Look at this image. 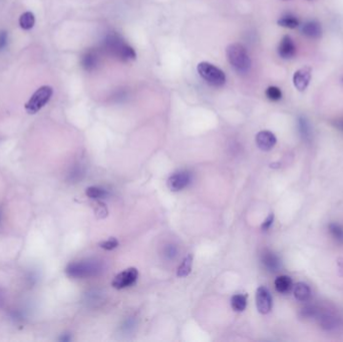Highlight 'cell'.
Instances as JSON below:
<instances>
[{
    "mask_svg": "<svg viewBox=\"0 0 343 342\" xmlns=\"http://www.w3.org/2000/svg\"><path fill=\"white\" fill-rule=\"evenodd\" d=\"M104 47L107 52L122 62H130L136 60V51L129 45L117 33H111L107 36L104 42Z\"/></svg>",
    "mask_w": 343,
    "mask_h": 342,
    "instance_id": "obj_1",
    "label": "cell"
},
{
    "mask_svg": "<svg viewBox=\"0 0 343 342\" xmlns=\"http://www.w3.org/2000/svg\"><path fill=\"white\" fill-rule=\"evenodd\" d=\"M227 59L239 73H247L251 68V60L246 48L240 43H232L226 49Z\"/></svg>",
    "mask_w": 343,
    "mask_h": 342,
    "instance_id": "obj_2",
    "label": "cell"
},
{
    "mask_svg": "<svg viewBox=\"0 0 343 342\" xmlns=\"http://www.w3.org/2000/svg\"><path fill=\"white\" fill-rule=\"evenodd\" d=\"M197 70L200 77L210 86L220 87L226 83V75L224 71L212 64L207 62L200 63L197 66Z\"/></svg>",
    "mask_w": 343,
    "mask_h": 342,
    "instance_id": "obj_3",
    "label": "cell"
},
{
    "mask_svg": "<svg viewBox=\"0 0 343 342\" xmlns=\"http://www.w3.org/2000/svg\"><path fill=\"white\" fill-rule=\"evenodd\" d=\"M53 89L51 86H43L38 88L25 104V110L29 115H35L40 111L51 99Z\"/></svg>",
    "mask_w": 343,
    "mask_h": 342,
    "instance_id": "obj_4",
    "label": "cell"
},
{
    "mask_svg": "<svg viewBox=\"0 0 343 342\" xmlns=\"http://www.w3.org/2000/svg\"><path fill=\"white\" fill-rule=\"evenodd\" d=\"M98 268L89 262H72L67 265L65 273L72 279H83L94 275Z\"/></svg>",
    "mask_w": 343,
    "mask_h": 342,
    "instance_id": "obj_5",
    "label": "cell"
},
{
    "mask_svg": "<svg viewBox=\"0 0 343 342\" xmlns=\"http://www.w3.org/2000/svg\"><path fill=\"white\" fill-rule=\"evenodd\" d=\"M139 277V271L135 267L128 268L119 273L112 280V287L116 289H124L131 286Z\"/></svg>",
    "mask_w": 343,
    "mask_h": 342,
    "instance_id": "obj_6",
    "label": "cell"
},
{
    "mask_svg": "<svg viewBox=\"0 0 343 342\" xmlns=\"http://www.w3.org/2000/svg\"><path fill=\"white\" fill-rule=\"evenodd\" d=\"M272 296L269 290L260 286L256 291V306L261 314L269 313L272 309Z\"/></svg>",
    "mask_w": 343,
    "mask_h": 342,
    "instance_id": "obj_7",
    "label": "cell"
},
{
    "mask_svg": "<svg viewBox=\"0 0 343 342\" xmlns=\"http://www.w3.org/2000/svg\"><path fill=\"white\" fill-rule=\"evenodd\" d=\"M190 181L191 176L188 172H179L169 178L167 185L172 192H179L189 185Z\"/></svg>",
    "mask_w": 343,
    "mask_h": 342,
    "instance_id": "obj_8",
    "label": "cell"
},
{
    "mask_svg": "<svg viewBox=\"0 0 343 342\" xmlns=\"http://www.w3.org/2000/svg\"><path fill=\"white\" fill-rule=\"evenodd\" d=\"M277 143V139L275 135L270 130H261L256 136V144L257 147L264 150L268 151L272 150Z\"/></svg>",
    "mask_w": 343,
    "mask_h": 342,
    "instance_id": "obj_9",
    "label": "cell"
},
{
    "mask_svg": "<svg viewBox=\"0 0 343 342\" xmlns=\"http://www.w3.org/2000/svg\"><path fill=\"white\" fill-rule=\"evenodd\" d=\"M310 80H311V68L308 66L302 67L299 70H297L294 73V77H293L294 86L300 91L306 89V87L310 83Z\"/></svg>",
    "mask_w": 343,
    "mask_h": 342,
    "instance_id": "obj_10",
    "label": "cell"
},
{
    "mask_svg": "<svg viewBox=\"0 0 343 342\" xmlns=\"http://www.w3.org/2000/svg\"><path fill=\"white\" fill-rule=\"evenodd\" d=\"M295 52H296V47L292 39L288 35H285L279 43L278 54L284 60H289L293 58Z\"/></svg>",
    "mask_w": 343,
    "mask_h": 342,
    "instance_id": "obj_11",
    "label": "cell"
},
{
    "mask_svg": "<svg viewBox=\"0 0 343 342\" xmlns=\"http://www.w3.org/2000/svg\"><path fill=\"white\" fill-rule=\"evenodd\" d=\"M100 62L99 52L95 49L87 50L82 58V65L87 71H92L98 66Z\"/></svg>",
    "mask_w": 343,
    "mask_h": 342,
    "instance_id": "obj_12",
    "label": "cell"
},
{
    "mask_svg": "<svg viewBox=\"0 0 343 342\" xmlns=\"http://www.w3.org/2000/svg\"><path fill=\"white\" fill-rule=\"evenodd\" d=\"M274 285H275V289L277 290V292L282 293V294L290 292L292 287H293L292 279L289 276H286V275L278 276L275 279Z\"/></svg>",
    "mask_w": 343,
    "mask_h": 342,
    "instance_id": "obj_13",
    "label": "cell"
},
{
    "mask_svg": "<svg viewBox=\"0 0 343 342\" xmlns=\"http://www.w3.org/2000/svg\"><path fill=\"white\" fill-rule=\"evenodd\" d=\"M302 33L310 37V39H319L322 35V29L318 22L316 21H308L302 26Z\"/></svg>",
    "mask_w": 343,
    "mask_h": 342,
    "instance_id": "obj_14",
    "label": "cell"
},
{
    "mask_svg": "<svg viewBox=\"0 0 343 342\" xmlns=\"http://www.w3.org/2000/svg\"><path fill=\"white\" fill-rule=\"evenodd\" d=\"M311 296V290L304 282H298L294 287V297L299 301H306Z\"/></svg>",
    "mask_w": 343,
    "mask_h": 342,
    "instance_id": "obj_15",
    "label": "cell"
},
{
    "mask_svg": "<svg viewBox=\"0 0 343 342\" xmlns=\"http://www.w3.org/2000/svg\"><path fill=\"white\" fill-rule=\"evenodd\" d=\"M247 306V295L235 294L231 298V307L236 312H243Z\"/></svg>",
    "mask_w": 343,
    "mask_h": 342,
    "instance_id": "obj_16",
    "label": "cell"
},
{
    "mask_svg": "<svg viewBox=\"0 0 343 342\" xmlns=\"http://www.w3.org/2000/svg\"><path fill=\"white\" fill-rule=\"evenodd\" d=\"M192 265H193V255H188L178 267L177 276L180 278L187 277L191 273V271H192Z\"/></svg>",
    "mask_w": 343,
    "mask_h": 342,
    "instance_id": "obj_17",
    "label": "cell"
},
{
    "mask_svg": "<svg viewBox=\"0 0 343 342\" xmlns=\"http://www.w3.org/2000/svg\"><path fill=\"white\" fill-rule=\"evenodd\" d=\"M35 17L34 14L30 11L24 12L19 17V25L24 30H29L34 26Z\"/></svg>",
    "mask_w": 343,
    "mask_h": 342,
    "instance_id": "obj_18",
    "label": "cell"
},
{
    "mask_svg": "<svg viewBox=\"0 0 343 342\" xmlns=\"http://www.w3.org/2000/svg\"><path fill=\"white\" fill-rule=\"evenodd\" d=\"M86 195L92 200H102L107 196V192L99 187H88L86 190Z\"/></svg>",
    "mask_w": 343,
    "mask_h": 342,
    "instance_id": "obj_19",
    "label": "cell"
},
{
    "mask_svg": "<svg viewBox=\"0 0 343 342\" xmlns=\"http://www.w3.org/2000/svg\"><path fill=\"white\" fill-rule=\"evenodd\" d=\"M278 24L282 27H286V28H296L299 25V21L296 17L291 16V15H286L281 17L280 20L278 21Z\"/></svg>",
    "mask_w": 343,
    "mask_h": 342,
    "instance_id": "obj_20",
    "label": "cell"
},
{
    "mask_svg": "<svg viewBox=\"0 0 343 342\" xmlns=\"http://www.w3.org/2000/svg\"><path fill=\"white\" fill-rule=\"evenodd\" d=\"M263 261H264L263 263L266 265V267L269 268V269H272V270L277 269L278 266H279V262H278L277 257L274 256L272 253L266 254Z\"/></svg>",
    "mask_w": 343,
    "mask_h": 342,
    "instance_id": "obj_21",
    "label": "cell"
},
{
    "mask_svg": "<svg viewBox=\"0 0 343 342\" xmlns=\"http://www.w3.org/2000/svg\"><path fill=\"white\" fill-rule=\"evenodd\" d=\"M266 97L270 101L277 102L282 98V92L277 86H269L266 89Z\"/></svg>",
    "mask_w": 343,
    "mask_h": 342,
    "instance_id": "obj_22",
    "label": "cell"
},
{
    "mask_svg": "<svg viewBox=\"0 0 343 342\" xmlns=\"http://www.w3.org/2000/svg\"><path fill=\"white\" fill-rule=\"evenodd\" d=\"M119 241L116 239V238H109L107 240H105V241H102L99 243V246L101 247V248L105 249V250H107V251H110V250H113V249H116L118 248V246H119Z\"/></svg>",
    "mask_w": 343,
    "mask_h": 342,
    "instance_id": "obj_23",
    "label": "cell"
},
{
    "mask_svg": "<svg viewBox=\"0 0 343 342\" xmlns=\"http://www.w3.org/2000/svg\"><path fill=\"white\" fill-rule=\"evenodd\" d=\"M329 231L334 239L338 242H343V228L337 224H330Z\"/></svg>",
    "mask_w": 343,
    "mask_h": 342,
    "instance_id": "obj_24",
    "label": "cell"
},
{
    "mask_svg": "<svg viewBox=\"0 0 343 342\" xmlns=\"http://www.w3.org/2000/svg\"><path fill=\"white\" fill-rule=\"evenodd\" d=\"M95 214H97L99 218H106L107 216V209L106 205L99 202V206L97 208V210H95Z\"/></svg>",
    "mask_w": 343,
    "mask_h": 342,
    "instance_id": "obj_25",
    "label": "cell"
},
{
    "mask_svg": "<svg viewBox=\"0 0 343 342\" xmlns=\"http://www.w3.org/2000/svg\"><path fill=\"white\" fill-rule=\"evenodd\" d=\"M273 221H274V215L273 214H270L268 217L266 218V220L263 222L262 226H261V229L263 231H266V230H268L269 228L271 227V225L273 224Z\"/></svg>",
    "mask_w": 343,
    "mask_h": 342,
    "instance_id": "obj_26",
    "label": "cell"
},
{
    "mask_svg": "<svg viewBox=\"0 0 343 342\" xmlns=\"http://www.w3.org/2000/svg\"><path fill=\"white\" fill-rule=\"evenodd\" d=\"M7 41H8L7 32L5 30L0 31V50L3 49L6 46Z\"/></svg>",
    "mask_w": 343,
    "mask_h": 342,
    "instance_id": "obj_27",
    "label": "cell"
},
{
    "mask_svg": "<svg viewBox=\"0 0 343 342\" xmlns=\"http://www.w3.org/2000/svg\"><path fill=\"white\" fill-rule=\"evenodd\" d=\"M60 340H62V341H69V340H70V337H67V336H66V334H65L64 336L63 335V337H61V339H60Z\"/></svg>",
    "mask_w": 343,
    "mask_h": 342,
    "instance_id": "obj_28",
    "label": "cell"
},
{
    "mask_svg": "<svg viewBox=\"0 0 343 342\" xmlns=\"http://www.w3.org/2000/svg\"><path fill=\"white\" fill-rule=\"evenodd\" d=\"M3 301H4V297H3V294H2L1 292H0V305H1V304L3 303Z\"/></svg>",
    "mask_w": 343,
    "mask_h": 342,
    "instance_id": "obj_29",
    "label": "cell"
}]
</instances>
